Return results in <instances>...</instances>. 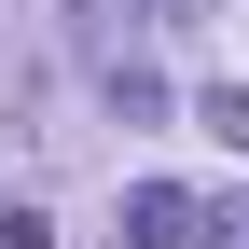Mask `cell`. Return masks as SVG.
Returning a JSON list of instances; mask_svg holds the SVG:
<instances>
[{"instance_id": "1", "label": "cell", "mask_w": 249, "mask_h": 249, "mask_svg": "<svg viewBox=\"0 0 249 249\" xmlns=\"http://www.w3.org/2000/svg\"><path fill=\"white\" fill-rule=\"evenodd\" d=\"M111 249H194V194H180V180H139V194L111 208Z\"/></svg>"}, {"instance_id": "4", "label": "cell", "mask_w": 249, "mask_h": 249, "mask_svg": "<svg viewBox=\"0 0 249 249\" xmlns=\"http://www.w3.org/2000/svg\"><path fill=\"white\" fill-rule=\"evenodd\" d=\"M0 249H55V222H42V194H0Z\"/></svg>"}, {"instance_id": "3", "label": "cell", "mask_w": 249, "mask_h": 249, "mask_svg": "<svg viewBox=\"0 0 249 249\" xmlns=\"http://www.w3.org/2000/svg\"><path fill=\"white\" fill-rule=\"evenodd\" d=\"M194 124H208L222 152H249V83H208V97H194Z\"/></svg>"}, {"instance_id": "2", "label": "cell", "mask_w": 249, "mask_h": 249, "mask_svg": "<svg viewBox=\"0 0 249 249\" xmlns=\"http://www.w3.org/2000/svg\"><path fill=\"white\" fill-rule=\"evenodd\" d=\"M70 14H83V42H97V55H124V42H139V14H152V0H70Z\"/></svg>"}]
</instances>
